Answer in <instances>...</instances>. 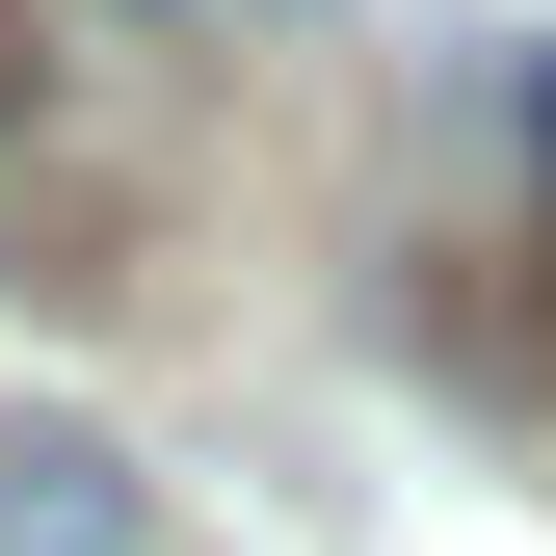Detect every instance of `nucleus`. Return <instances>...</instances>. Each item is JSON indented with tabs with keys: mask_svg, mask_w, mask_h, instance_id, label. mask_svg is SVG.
<instances>
[{
	"mask_svg": "<svg viewBox=\"0 0 556 556\" xmlns=\"http://www.w3.org/2000/svg\"><path fill=\"white\" fill-rule=\"evenodd\" d=\"M530 160H556V53H530Z\"/></svg>",
	"mask_w": 556,
	"mask_h": 556,
	"instance_id": "f03ea898",
	"label": "nucleus"
},
{
	"mask_svg": "<svg viewBox=\"0 0 556 556\" xmlns=\"http://www.w3.org/2000/svg\"><path fill=\"white\" fill-rule=\"evenodd\" d=\"M0 556H132V451H106V425H27V397H0Z\"/></svg>",
	"mask_w": 556,
	"mask_h": 556,
	"instance_id": "f257e3e1",
	"label": "nucleus"
}]
</instances>
